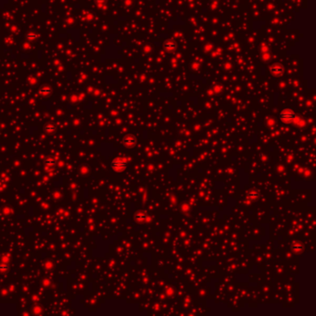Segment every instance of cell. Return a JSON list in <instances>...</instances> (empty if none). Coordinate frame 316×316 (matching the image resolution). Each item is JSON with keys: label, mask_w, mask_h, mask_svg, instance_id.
<instances>
[{"label": "cell", "mask_w": 316, "mask_h": 316, "mask_svg": "<svg viewBox=\"0 0 316 316\" xmlns=\"http://www.w3.org/2000/svg\"><path fill=\"white\" fill-rule=\"evenodd\" d=\"M111 166L117 172L123 171L127 166V160L125 158H116L112 161Z\"/></svg>", "instance_id": "obj_1"}, {"label": "cell", "mask_w": 316, "mask_h": 316, "mask_svg": "<svg viewBox=\"0 0 316 316\" xmlns=\"http://www.w3.org/2000/svg\"><path fill=\"white\" fill-rule=\"evenodd\" d=\"M293 248H294L295 250H301V249H302V246H301L300 244H298V243H296V244L293 246Z\"/></svg>", "instance_id": "obj_4"}, {"label": "cell", "mask_w": 316, "mask_h": 316, "mask_svg": "<svg viewBox=\"0 0 316 316\" xmlns=\"http://www.w3.org/2000/svg\"><path fill=\"white\" fill-rule=\"evenodd\" d=\"M123 143L126 147H133L136 143V140L133 136H128V137L124 138Z\"/></svg>", "instance_id": "obj_3"}, {"label": "cell", "mask_w": 316, "mask_h": 316, "mask_svg": "<svg viewBox=\"0 0 316 316\" xmlns=\"http://www.w3.org/2000/svg\"><path fill=\"white\" fill-rule=\"evenodd\" d=\"M280 117H281L282 121H284L285 123H292V122H294V120L296 118L295 114L291 110H284L281 113Z\"/></svg>", "instance_id": "obj_2"}]
</instances>
